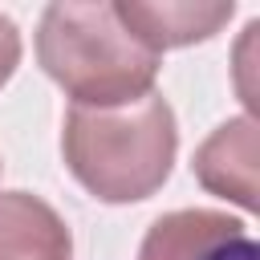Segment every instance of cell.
<instances>
[{
	"mask_svg": "<svg viewBox=\"0 0 260 260\" xmlns=\"http://www.w3.org/2000/svg\"><path fill=\"white\" fill-rule=\"evenodd\" d=\"M179 126L162 93L122 106H69L61 154L69 175L102 203L150 199L175 167Z\"/></svg>",
	"mask_w": 260,
	"mask_h": 260,
	"instance_id": "1",
	"label": "cell"
},
{
	"mask_svg": "<svg viewBox=\"0 0 260 260\" xmlns=\"http://www.w3.org/2000/svg\"><path fill=\"white\" fill-rule=\"evenodd\" d=\"M41 69L73 106H122L154 93L158 53H150L110 0H57L37 24Z\"/></svg>",
	"mask_w": 260,
	"mask_h": 260,
	"instance_id": "2",
	"label": "cell"
},
{
	"mask_svg": "<svg viewBox=\"0 0 260 260\" xmlns=\"http://www.w3.org/2000/svg\"><path fill=\"white\" fill-rule=\"evenodd\" d=\"M114 8L118 20L158 57L215 37L236 12L232 0H114Z\"/></svg>",
	"mask_w": 260,
	"mask_h": 260,
	"instance_id": "3",
	"label": "cell"
},
{
	"mask_svg": "<svg viewBox=\"0 0 260 260\" xmlns=\"http://www.w3.org/2000/svg\"><path fill=\"white\" fill-rule=\"evenodd\" d=\"M256 154H260L256 122L252 114H240L211 130V138L195 150L191 171L211 195H223L240 203L244 211H252L256 207Z\"/></svg>",
	"mask_w": 260,
	"mask_h": 260,
	"instance_id": "4",
	"label": "cell"
},
{
	"mask_svg": "<svg viewBox=\"0 0 260 260\" xmlns=\"http://www.w3.org/2000/svg\"><path fill=\"white\" fill-rule=\"evenodd\" d=\"M0 260H73L69 223L28 191H0Z\"/></svg>",
	"mask_w": 260,
	"mask_h": 260,
	"instance_id": "5",
	"label": "cell"
},
{
	"mask_svg": "<svg viewBox=\"0 0 260 260\" xmlns=\"http://www.w3.org/2000/svg\"><path fill=\"white\" fill-rule=\"evenodd\" d=\"M248 236L240 219L228 211H207V207H183L171 215H158L150 232L138 244V260H207L219 244Z\"/></svg>",
	"mask_w": 260,
	"mask_h": 260,
	"instance_id": "6",
	"label": "cell"
},
{
	"mask_svg": "<svg viewBox=\"0 0 260 260\" xmlns=\"http://www.w3.org/2000/svg\"><path fill=\"white\" fill-rule=\"evenodd\" d=\"M16 65H20V32H16V24L0 12V85L16 73Z\"/></svg>",
	"mask_w": 260,
	"mask_h": 260,
	"instance_id": "7",
	"label": "cell"
},
{
	"mask_svg": "<svg viewBox=\"0 0 260 260\" xmlns=\"http://www.w3.org/2000/svg\"><path fill=\"white\" fill-rule=\"evenodd\" d=\"M207 260H260V248H256V240H252V236H236V240L219 244Z\"/></svg>",
	"mask_w": 260,
	"mask_h": 260,
	"instance_id": "8",
	"label": "cell"
}]
</instances>
